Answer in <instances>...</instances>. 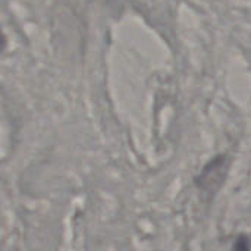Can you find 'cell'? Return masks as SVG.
<instances>
[{"label":"cell","mask_w":251,"mask_h":251,"mask_svg":"<svg viewBox=\"0 0 251 251\" xmlns=\"http://www.w3.org/2000/svg\"><path fill=\"white\" fill-rule=\"evenodd\" d=\"M234 251H250V244L247 238H238V241L234 246Z\"/></svg>","instance_id":"1"},{"label":"cell","mask_w":251,"mask_h":251,"mask_svg":"<svg viewBox=\"0 0 251 251\" xmlns=\"http://www.w3.org/2000/svg\"><path fill=\"white\" fill-rule=\"evenodd\" d=\"M4 46V38H3V34H1V29H0V50L3 49Z\"/></svg>","instance_id":"2"}]
</instances>
